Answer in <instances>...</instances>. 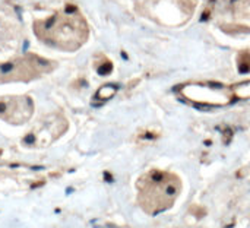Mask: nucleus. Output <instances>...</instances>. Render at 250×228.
<instances>
[{"instance_id": "nucleus-1", "label": "nucleus", "mask_w": 250, "mask_h": 228, "mask_svg": "<svg viewBox=\"0 0 250 228\" xmlns=\"http://www.w3.org/2000/svg\"><path fill=\"white\" fill-rule=\"evenodd\" d=\"M34 29L44 42L70 51L81 47L88 37V26L73 6H66L63 12L45 21H37Z\"/></svg>"}, {"instance_id": "nucleus-2", "label": "nucleus", "mask_w": 250, "mask_h": 228, "mask_svg": "<svg viewBox=\"0 0 250 228\" xmlns=\"http://www.w3.org/2000/svg\"><path fill=\"white\" fill-rule=\"evenodd\" d=\"M180 189L182 183L174 174L152 170L139 182V204L144 211L157 215L171 208Z\"/></svg>"}, {"instance_id": "nucleus-3", "label": "nucleus", "mask_w": 250, "mask_h": 228, "mask_svg": "<svg viewBox=\"0 0 250 228\" xmlns=\"http://www.w3.org/2000/svg\"><path fill=\"white\" fill-rule=\"evenodd\" d=\"M51 69L53 66L48 60H44L38 56H25L22 59L0 64V82L28 81Z\"/></svg>"}, {"instance_id": "nucleus-4", "label": "nucleus", "mask_w": 250, "mask_h": 228, "mask_svg": "<svg viewBox=\"0 0 250 228\" xmlns=\"http://www.w3.org/2000/svg\"><path fill=\"white\" fill-rule=\"evenodd\" d=\"M34 111V104L28 97L0 98V117L9 123L19 124L26 122Z\"/></svg>"}, {"instance_id": "nucleus-5", "label": "nucleus", "mask_w": 250, "mask_h": 228, "mask_svg": "<svg viewBox=\"0 0 250 228\" xmlns=\"http://www.w3.org/2000/svg\"><path fill=\"white\" fill-rule=\"evenodd\" d=\"M240 72H250V53H242L239 60Z\"/></svg>"}]
</instances>
